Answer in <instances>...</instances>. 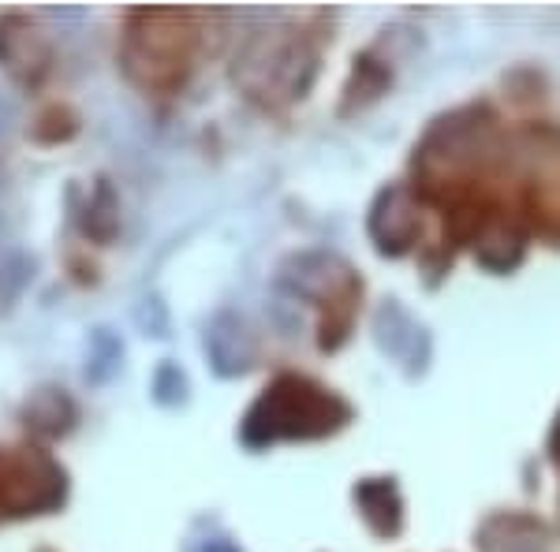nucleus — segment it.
Here are the masks:
<instances>
[{
    "label": "nucleus",
    "instance_id": "1",
    "mask_svg": "<svg viewBox=\"0 0 560 552\" xmlns=\"http://www.w3.org/2000/svg\"><path fill=\"white\" fill-rule=\"evenodd\" d=\"M348 407L332 400L322 388L300 381V377H284L280 385L269 388L258 400V407L247 419V433H255L258 425H266L258 441L273 437H318V433L337 430L348 419Z\"/></svg>",
    "mask_w": 560,
    "mask_h": 552
},
{
    "label": "nucleus",
    "instance_id": "2",
    "mask_svg": "<svg viewBox=\"0 0 560 552\" xmlns=\"http://www.w3.org/2000/svg\"><path fill=\"white\" fill-rule=\"evenodd\" d=\"M370 235L377 239L382 255H400L411 247V239L419 235V213L404 187H393L377 198L374 213H370Z\"/></svg>",
    "mask_w": 560,
    "mask_h": 552
},
{
    "label": "nucleus",
    "instance_id": "3",
    "mask_svg": "<svg viewBox=\"0 0 560 552\" xmlns=\"http://www.w3.org/2000/svg\"><path fill=\"white\" fill-rule=\"evenodd\" d=\"M206 351H210L217 374H224V377L243 374V369L250 366V355H255L247 325L240 318H232V314H221V318L210 325V332H206Z\"/></svg>",
    "mask_w": 560,
    "mask_h": 552
},
{
    "label": "nucleus",
    "instance_id": "4",
    "mask_svg": "<svg viewBox=\"0 0 560 552\" xmlns=\"http://www.w3.org/2000/svg\"><path fill=\"white\" fill-rule=\"evenodd\" d=\"M359 508H363L366 522L377 533H396L400 530V501H396V489L388 482H366L359 485Z\"/></svg>",
    "mask_w": 560,
    "mask_h": 552
},
{
    "label": "nucleus",
    "instance_id": "5",
    "mask_svg": "<svg viewBox=\"0 0 560 552\" xmlns=\"http://www.w3.org/2000/svg\"><path fill=\"white\" fill-rule=\"evenodd\" d=\"M187 392V377L184 369L176 366V362H165V366H158V374H153V400L158 403H179Z\"/></svg>",
    "mask_w": 560,
    "mask_h": 552
},
{
    "label": "nucleus",
    "instance_id": "6",
    "mask_svg": "<svg viewBox=\"0 0 560 552\" xmlns=\"http://www.w3.org/2000/svg\"><path fill=\"white\" fill-rule=\"evenodd\" d=\"M90 355H94V362L86 366V374L97 366V362H102V366H105V377H108V374L116 369V362H120L124 348H120V340H113V332H108V329H97L94 337H90Z\"/></svg>",
    "mask_w": 560,
    "mask_h": 552
},
{
    "label": "nucleus",
    "instance_id": "7",
    "mask_svg": "<svg viewBox=\"0 0 560 552\" xmlns=\"http://www.w3.org/2000/svg\"><path fill=\"white\" fill-rule=\"evenodd\" d=\"M139 325L150 332V337H168V314H165V303L161 298H142L139 306Z\"/></svg>",
    "mask_w": 560,
    "mask_h": 552
},
{
    "label": "nucleus",
    "instance_id": "8",
    "mask_svg": "<svg viewBox=\"0 0 560 552\" xmlns=\"http://www.w3.org/2000/svg\"><path fill=\"white\" fill-rule=\"evenodd\" d=\"M12 124H15V105L0 97V139H4V134L12 131Z\"/></svg>",
    "mask_w": 560,
    "mask_h": 552
}]
</instances>
